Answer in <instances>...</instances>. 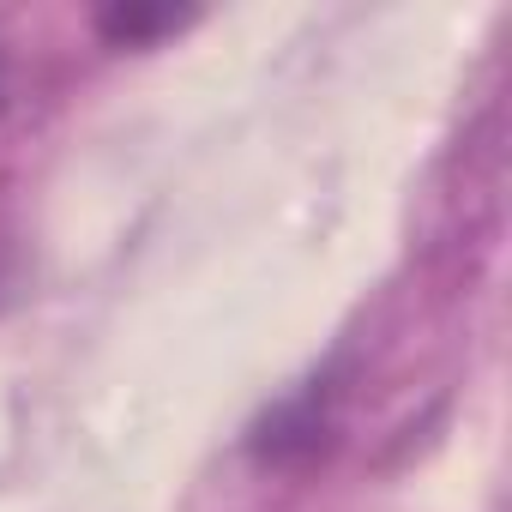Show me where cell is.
<instances>
[{
    "mask_svg": "<svg viewBox=\"0 0 512 512\" xmlns=\"http://www.w3.org/2000/svg\"><path fill=\"white\" fill-rule=\"evenodd\" d=\"M193 13H175V7H145V0H115V7L97 13V37L115 43V49H145L169 31H181Z\"/></svg>",
    "mask_w": 512,
    "mask_h": 512,
    "instance_id": "1",
    "label": "cell"
},
{
    "mask_svg": "<svg viewBox=\"0 0 512 512\" xmlns=\"http://www.w3.org/2000/svg\"><path fill=\"white\" fill-rule=\"evenodd\" d=\"M13 278H19V247H13L7 229H0V302L13 296Z\"/></svg>",
    "mask_w": 512,
    "mask_h": 512,
    "instance_id": "2",
    "label": "cell"
},
{
    "mask_svg": "<svg viewBox=\"0 0 512 512\" xmlns=\"http://www.w3.org/2000/svg\"><path fill=\"white\" fill-rule=\"evenodd\" d=\"M0 109H7V55H0Z\"/></svg>",
    "mask_w": 512,
    "mask_h": 512,
    "instance_id": "3",
    "label": "cell"
}]
</instances>
